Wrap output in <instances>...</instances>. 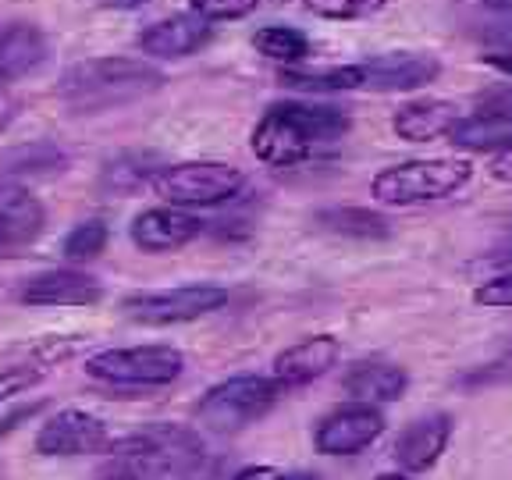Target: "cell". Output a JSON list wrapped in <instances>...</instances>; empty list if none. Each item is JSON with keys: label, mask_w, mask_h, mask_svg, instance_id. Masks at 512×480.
I'll list each match as a JSON object with an SVG mask.
<instances>
[{"label": "cell", "mask_w": 512, "mask_h": 480, "mask_svg": "<svg viewBox=\"0 0 512 480\" xmlns=\"http://www.w3.org/2000/svg\"><path fill=\"white\" fill-rule=\"evenodd\" d=\"M349 128L352 118L342 107L274 104L253 125L249 146H253L256 160H264L271 168H296L303 160H313L317 153L342 143Z\"/></svg>", "instance_id": "obj_1"}, {"label": "cell", "mask_w": 512, "mask_h": 480, "mask_svg": "<svg viewBox=\"0 0 512 480\" xmlns=\"http://www.w3.org/2000/svg\"><path fill=\"white\" fill-rule=\"evenodd\" d=\"M164 86V72L136 57H89L61 75V100L75 114H100L136 104Z\"/></svg>", "instance_id": "obj_2"}, {"label": "cell", "mask_w": 512, "mask_h": 480, "mask_svg": "<svg viewBox=\"0 0 512 480\" xmlns=\"http://www.w3.org/2000/svg\"><path fill=\"white\" fill-rule=\"evenodd\" d=\"M470 178L473 164L466 157H416L377 171L370 196L384 207H420L463 192Z\"/></svg>", "instance_id": "obj_3"}, {"label": "cell", "mask_w": 512, "mask_h": 480, "mask_svg": "<svg viewBox=\"0 0 512 480\" xmlns=\"http://www.w3.org/2000/svg\"><path fill=\"white\" fill-rule=\"evenodd\" d=\"M111 463L125 466L143 480H160V477H182L196 459L203 456V441L196 431L182 424H150L143 431L128 434V438L114 441Z\"/></svg>", "instance_id": "obj_4"}, {"label": "cell", "mask_w": 512, "mask_h": 480, "mask_svg": "<svg viewBox=\"0 0 512 480\" xmlns=\"http://www.w3.org/2000/svg\"><path fill=\"white\" fill-rule=\"evenodd\" d=\"M278 395L281 388L271 381V374H239L207 388L192 416L210 434H239L256 420H264L278 402Z\"/></svg>", "instance_id": "obj_5"}, {"label": "cell", "mask_w": 512, "mask_h": 480, "mask_svg": "<svg viewBox=\"0 0 512 480\" xmlns=\"http://www.w3.org/2000/svg\"><path fill=\"white\" fill-rule=\"evenodd\" d=\"M150 189L168 207H217L246 189V175L224 160H182V164H164L153 175Z\"/></svg>", "instance_id": "obj_6"}, {"label": "cell", "mask_w": 512, "mask_h": 480, "mask_svg": "<svg viewBox=\"0 0 512 480\" xmlns=\"http://www.w3.org/2000/svg\"><path fill=\"white\" fill-rule=\"evenodd\" d=\"M82 370L111 388H164L185 374V356L175 345H132L93 352Z\"/></svg>", "instance_id": "obj_7"}, {"label": "cell", "mask_w": 512, "mask_h": 480, "mask_svg": "<svg viewBox=\"0 0 512 480\" xmlns=\"http://www.w3.org/2000/svg\"><path fill=\"white\" fill-rule=\"evenodd\" d=\"M224 303H228V288L221 285H178L164 292H136L121 303V310L143 328H171V324L207 317Z\"/></svg>", "instance_id": "obj_8"}, {"label": "cell", "mask_w": 512, "mask_h": 480, "mask_svg": "<svg viewBox=\"0 0 512 480\" xmlns=\"http://www.w3.org/2000/svg\"><path fill=\"white\" fill-rule=\"evenodd\" d=\"M438 75H441L438 57L416 54V50L377 54L370 61L345 64L342 68L345 89H370V93H413V89L431 86Z\"/></svg>", "instance_id": "obj_9"}, {"label": "cell", "mask_w": 512, "mask_h": 480, "mask_svg": "<svg viewBox=\"0 0 512 480\" xmlns=\"http://www.w3.org/2000/svg\"><path fill=\"white\" fill-rule=\"evenodd\" d=\"M388 420L377 406L367 402H345L331 409L313 427V448L320 456H360L384 434Z\"/></svg>", "instance_id": "obj_10"}, {"label": "cell", "mask_w": 512, "mask_h": 480, "mask_svg": "<svg viewBox=\"0 0 512 480\" xmlns=\"http://www.w3.org/2000/svg\"><path fill=\"white\" fill-rule=\"evenodd\" d=\"M114 445V434L107 420H100L89 409H61L50 420H43L36 431V452L40 456H96Z\"/></svg>", "instance_id": "obj_11"}, {"label": "cell", "mask_w": 512, "mask_h": 480, "mask_svg": "<svg viewBox=\"0 0 512 480\" xmlns=\"http://www.w3.org/2000/svg\"><path fill=\"white\" fill-rule=\"evenodd\" d=\"M338 360H342V342L335 335H310L274 356L271 381L278 384L281 392L303 388V384L324 377L331 367H338Z\"/></svg>", "instance_id": "obj_12"}, {"label": "cell", "mask_w": 512, "mask_h": 480, "mask_svg": "<svg viewBox=\"0 0 512 480\" xmlns=\"http://www.w3.org/2000/svg\"><path fill=\"white\" fill-rule=\"evenodd\" d=\"M448 441H452V416L448 413H427L409 420L395 438L392 456L402 473H427L441 456H445Z\"/></svg>", "instance_id": "obj_13"}, {"label": "cell", "mask_w": 512, "mask_h": 480, "mask_svg": "<svg viewBox=\"0 0 512 480\" xmlns=\"http://www.w3.org/2000/svg\"><path fill=\"white\" fill-rule=\"evenodd\" d=\"M203 221L192 210L182 207H150L132 221V242H136L143 253H175V249L189 246L192 239H200Z\"/></svg>", "instance_id": "obj_14"}, {"label": "cell", "mask_w": 512, "mask_h": 480, "mask_svg": "<svg viewBox=\"0 0 512 480\" xmlns=\"http://www.w3.org/2000/svg\"><path fill=\"white\" fill-rule=\"evenodd\" d=\"M47 210L25 185L0 182V253H15L40 239Z\"/></svg>", "instance_id": "obj_15"}, {"label": "cell", "mask_w": 512, "mask_h": 480, "mask_svg": "<svg viewBox=\"0 0 512 480\" xmlns=\"http://www.w3.org/2000/svg\"><path fill=\"white\" fill-rule=\"evenodd\" d=\"M210 32H214V25L185 11V15L160 18L150 29L139 32V50L150 57H160V61H178V57H189L200 47H207Z\"/></svg>", "instance_id": "obj_16"}, {"label": "cell", "mask_w": 512, "mask_h": 480, "mask_svg": "<svg viewBox=\"0 0 512 480\" xmlns=\"http://www.w3.org/2000/svg\"><path fill=\"white\" fill-rule=\"evenodd\" d=\"M104 299V288L93 274L72 271H43L22 285V303L25 306H96Z\"/></svg>", "instance_id": "obj_17"}, {"label": "cell", "mask_w": 512, "mask_h": 480, "mask_svg": "<svg viewBox=\"0 0 512 480\" xmlns=\"http://www.w3.org/2000/svg\"><path fill=\"white\" fill-rule=\"evenodd\" d=\"M409 388V374L406 367L392 360H360L352 363L342 377V392L349 395V402H367V406H388V402H399Z\"/></svg>", "instance_id": "obj_18"}, {"label": "cell", "mask_w": 512, "mask_h": 480, "mask_svg": "<svg viewBox=\"0 0 512 480\" xmlns=\"http://www.w3.org/2000/svg\"><path fill=\"white\" fill-rule=\"evenodd\" d=\"M463 121V107L452 100H409L392 114V128L402 143H434V139H448L452 128Z\"/></svg>", "instance_id": "obj_19"}, {"label": "cell", "mask_w": 512, "mask_h": 480, "mask_svg": "<svg viewBox=\"0 0 512 480\" xmlns=\"http://www.w3.org/2000/svg\"><path fill=\"white\" fill-rule=\"evenodd\" d=\"M50 47L40 25L32 22H8L0 25V86L32 75L47 61Z\"/></svg>", "instance_id": "obj_20"}, {"label": "cell", "mask_w": 512, "mask_h": 480, "mask_svg": "<svg viewBox=\"0 0 512 480\" xmlns=\"http://www.w3.org/2000/svg\"><path fill=\"white\" fill-rule=\"evenodd\" d=\"M448 143L466 153H509L512 150V111H484L463 118Z\"/></svg>", "instance_id": "obj_21"}, {"label": "cell", "mask_w": 512, "mask_h": 480, "mask_svg": "<svg viewBox=\"0 0 512 480\" xmlns=\"http://www.w3.org/2000/svg\"><path fill=\"white\" fill-rule=\"evenodd\" d=\"M160 168H164V164H157L150 153H125V157H114L111 164H107L104 175H100V185H104L107 192L128 196V192L150 185Z\"/></svg>", "instance_id": "obj_22"}, {"label": "cell", "mask_w": 512, "mask_h": 480, "mask_svg": "<svg viewBox=\"0 0 512 480\" xmlns=\"http://www.w3.org/2000/svg\"><path fill=\"white\" fill-rule=\"evenodd\" d=\"M64 164L68 157L50 143H22L0 150V175H43V171H61Z\"/></svg>", "instance_id": "obj_23"}, {"label": "cell", "mask_w": 512, "mask_h": 480, "mask_svg": "<svg viewBox=\"0 0 512 480\" xmlns=\"http://www.w3.org/2000/svg\"><path fill=\"white\" fill-rule=\"evenodd\" d=\"M324 232L349 235V239H381L388 235V221L367 207H331L317 217Z\"/></svg>", "instance_id": "obj_24"}, {"label": "cell", "mask_w": 512, "mask_h": 480, "mask_svg": "<svg viewBox=\"0 0 512 480\" xmlns=\"http://www.w3.org/2000/svg\"><path fill=\"white\" fill-rule=\"evenodd\" d=\"M253 47L264 57H271V61H285V64H296L310 54L306 32L292 29V25H267V29H260L253 36Z\"/></svg>", "instance_id": "obj_25"}, {"label": "cell", "mask_w": 512, "mask_h": 480, "mask_svg": "<svg viewBox=\"0 0 512 480\" xmlns=\"http://www.w3.org/2000/svg\"><path fill=\"white\" fill-rule=\"evenodd\" d=\"M107 239H111V232H107L104 221H82L75 224L72 232H68V239H64V260L68 264H86V260H96V256L107 249Z\"/></svg>", "instance_id": "obj_26"}, {"label": "cell", "mask_w": 512, "mask_h": 480, "mask_svg": "<svg viewBox=\"0 0 512 480\" xmlns=\"http://www.w3.org/2000/svg\"><path fill=\"white\" fill-rule=\"evenodd\" d=\"M388 0H303V8L313 11L317 18L328 22H356V18H370L384 8Z\"/></svg>", "instance_id": "obj_27"}, {"label": "cell", "mask_w": 512, "mask_h": 480, "mask_svg": "<svg viewBox=\"0 0 512 480\" xmlns=\"http://www.w3.org/2000/svg\"><path fill=\"white\" fill-rule=\"evenodd\" d=\"M43 377H47V367H29V363H22V367H0V406L32 392Z\"/></svg>", "instance_id": "obj_28"}, {"label": "cell", "mask_w": 512, "mask_h": 480, "mask_svg": "<svg viewBox=\"0 0 512 480\" xmlns=\"http://www.w3.org/2000/svg\"><path fill=\"white\" fill-rule=\"evenodd\" d=\"M260 0H189L192 15H200L203 22H235L256 11Z\"/></svg>", "instance_id": "obj_29"}, {"label": "cell", "mask_w": 512, "mask_h": 480, "mask_svg": "<svg viewBox=\"0 0 512 480\" xmlns=\"http://www.w3.org/2000/svg\"><path fill=\"white\" fill-rule=\"evenodd\" d=\"M473 303L488 306V310H512V271L480 281L477 292H473Z\"/></svg>", "instance_id": "obj_30"}, {"label": "cell", "mask_w": 512, "mask_h": 480, "mask_svg": "<svg viewBox=\"0 0 512 480\" xmlns=\"http://www.w3.org/2000/svg\"><path fill=\"white\" fill-rule=\"evenodd\" d=\"M40 409H43V402H29V406H18L15 413H8V416H4V420H0V438H4V434L15 431V427L22 424V420H32V416L40 413Z\"/></svg>", "instance_id": "obj_31"}, {"label": "cell", "mask_w": 512, "mask_h": 480, "mask_svg": "<svg viewBox=\"0 0 512 480\" xmlns=\"http://www.w3.org/2000/svg\"><path fill=\"white\" fill-rule=\"evenodd\" d=\"M232 480H288V473H281L278 466H246Z\"/></svg>", "instance_id": "obj_32"}, {"label": "cell", "mask_w": 512, "mask_h": 480, "mask_svg": "<svg viewBox=\"0 0 512 480\" xmlns=\"http://www.w3.org/2000/svg\"><path fill=\"white\" fill-rule=\"evenodd\" d=\"M491 178L495 182H512V150L509 153H498L495 160H491Z\"/></svg>", "instance_id": "obj_33"}, {"label": "cell", "mask_w": 512, "mask_h": 480, "mask_svg": "<svg viewBox=\"0 0 512 480\" xmlns=\"http://www.w3.org/2000/svg\"><path fill=\"white\" fill-rule=\"evenodd\" d=\"M15 111H18V104L11 100L8 93H0V132L11 125V118H15Z\"/></svg>", "instance_id": "obj_34"}, {"label": "cell", "mask_w": 512, "mask_h": 480, "mask_svg": "<svg viewBox=\"0 0 512 480\" xmlns=\"http://www.w3.org/2000/svg\"><path fill=\"white\" fill-rule=\"evenodd\" d=\"M484 64H488V68H495V72L509 75V79H512V54H488V57H484Z\"/></svg>", "instance_id": "obj_35"}, {"label": "cell", "mask_w": 512, "mask_h": 480, "mask_svg": "<svg viewBox=\"0 0 512 480\" xmlns=\"http://www.w3.org/2000/svg\"><path fill=\"white\" fill-rule=\"evenodd\" d=\"M96 480H143V477H136V473H132V470H125V466L111 463V466H107V470L100 473V477H96Z\"/></svg>", "instance_id": "obj_36"}, {"label": "cell", "mask_w": 512, "mask_h": 480, "mask_svg": "<svg viewBox=\"0 0 512 480\" xmlns=\"http://www.w3.org/2000/svg\"><path fill=\"white\" fill-rule=\"evenodd\" d=\"M104 8H114V11H132V8H143L146 0H100Z\"/></svg>", "instance_id": "obj_37"}, {"label": "cell", "mask_w": 512, "mask_h": 480, "mask_svg": "<svg viewBox=\"0 0 512 480\" xmlns=\"http://www.w3.org/2000/svg\"><path fill=\"white\" fill-rule=\"evenodd\" d=\"M491 260H495V264H502V267H505V271H512V239H509V242H505V246H502V249H498V253H495V256H491Z\"/></svg>", "instance_id": "obj_38"}, {"label": "cell", "mask_w": 512, "mask_h": 480, "mask_svg": "<svg viewBox=\"0 0 512 480\" xmlns=\"http://www.w3.org/2000/svg\"><path fill=\"white\" fill-rule=\"evenodd\" d=\"M480 4L491 11H512V0H480Z\"/></svg>", "instance_id": "obj_39"}, {"label": "cell", "mask_w": 512, "mask_h": 480, "mask_svg": "<svg viewBox=\"0 0 512 480\" xmlns=\"http://www.w3.org/2000/svg\"><path fill=\"white\" fill-rule=\"evenodd\" d=\"M377 480H413V477H409V473H381Z\"/></svg>", "instance_id": "obj_40"}, {"label": "cell", "mask_w": 512, "mask_h": 480, "mask_svg": "<svg viewBox=\"0 0 512 480\" xmlns=\"http://www.w3.org/2000/svg\"><path fill=\"white\" fill-rule=\"evenodd\" d=\"M288 480H320L317 473H288Z\"/></svg>", "instance_id": "obj_41"}]
</instances>
